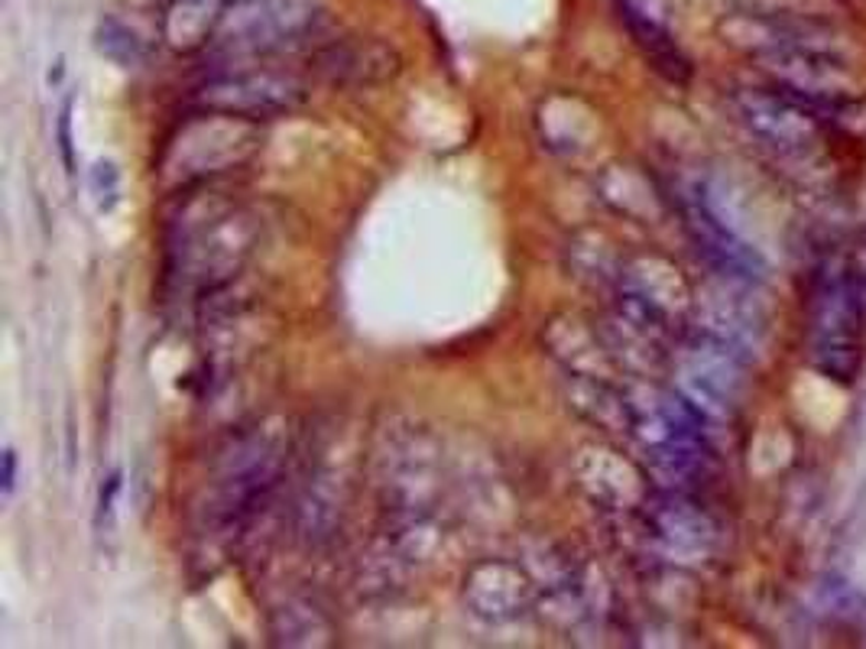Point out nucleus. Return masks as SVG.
<instances>
[{
  "label": "nucleus",
  "instance_id": "f257e3e1",
  "mask_svg": "<svg viewBox=\"0 0 866 649\" xmlns=\"http://www.w3.org/2000/svg\"><path fill=\"white\" fill-rule=\"evenodd\" d=\"M257 241L260 224L244 202L209 182L185 189L165 224V286L175 296H212L247 267Z\"/></svg>",
  "mask_w": 866,
  "mask_h": 649
},
{
  "label": "nucleus",
  "instance_id": "f03ea898",
  "mask_svg": "<svg viewBox=\"0 0 866 649\" xmlns=\"http://www.w3.org/2000/svg\"><path fill=\"white\" fill-rule=\"evenodd\" d=\"M866 322V276L860 273H817L812 299L809 361L824 377L851 386L864 368L860 334Z\"/></svg>",
  "mask_w": 866,
  "mask_h": 649
},
{
  "label": "nucleus",
  "instance_id": "7ed1b4c3",
  "mask_svg": "<svg viewBox=\"0 0 866 649\" xmlns=\"http://www.w3.org/2000/svg\"><path fill=\"white\" fill-rule=\"evenodd\" d=\"M260 143V124L215 110H199L169 137L160 160V175L172 185L192 189L212 182L215 175L240 162L254 160Z\"/></svg>",
  "mask_w": 866,
  "mask_h": 649
},
{
  "label": "nucleus",
  "instance_id": "20e7f679",
  "mask_svg": "<svg viewBox=\"0 0 866 649\" xmlns=\"http://www.w3.org/2000/svg\"><path fill=\"white\" fill-rule=\"evenodd\" d=\"M325 13V0H231L217 23V53L267 55L306 40Z\"/></svg>",
  "mask_w": 866,
  "mask_h": 649
},
{
  "label": "nucleus",
  "instance_id": "39448f33",
  "mask_svg": "<svg viewBox=\"0 0 866 649\" xmlns=\"http://www.w3.org/2000/svg\"><path fill=\"white\" fill-rule=\"evenodd\" d=\"M282 471V441L270 433H254L240 438L221 471L212 490V507L209 520L221 530H237L244 526L272 493Z\"/></svg>",
  "mask_w": 866,
  "mask_h": 649
},
{
  "label": "nucleus",
  "instance_id": "423d86ee",
  "mask_svg": "<svg viewBox=\"0 0 866 649\" xmlns=\"http://www.w3.org/2000/svg\"><path fill=\"white\" fill-rule=\"evenodd\" d=\"M306 102H309V85L299 75L276 72V68L221 72L192 95L195 110H215V114L254 120V124L292 114Z\"/></svg>",
  "mask_w": 866,
  "mask_h": 649
},
{
  "label": "nucleus",
  "instance_id": "0eeeda50",
  "mask_svg": "<svg viewBox=\"0 0 866 649\" xmlns=\"http://www.w3.org/2000/svg\"><path fill=\"white\" fill-rule=\"evenodd\" d=\"M730 105L737 110V120L757 137L759 143L782 157L809 153L817 140L821 120L809 108H802L795 98L779 92L776 85L737 88L730 95Z\"/></svg>",
  "mask_w": 866,
  "mask_h": 649
},
{
  "label": "nucleus",
  "instance_id": "6e6552de",
  "mask_svg": "<svg viewBox=\"0 0 866 649\" xmlns=\"http://www.w3.org/2000/svg\"><path fill=\"white\" fill-rule=\"evenodd\" d=\"M678 212L685 217V227L695 241V247L707 257V264L717 273L740 279V283H759L766 276V260L757 247H750L724 217L710 205L704 189H688L678 199Z\"/></svg>",
  "mask_w": 866,
  "mask_h": 649
},
{
  "label": "nucleus",
  "instance_id": "1a4fd4ad",
  "mask_svg": "<svg viewBox=\"0 0 866 649\" xmlns=\"http://www.w3.org/2000/svg\"><path fill=\"white\" fill-rule=\"evenodd\" d=\"M536 597V575H530L520 562L490 558L464 575V604L488 624H510L523 617L526 610H533Z\"/></svg>",
  "mask_w": 866,
  "mask_h": 649
},
{
  "label": "nucleus",
  "instance_id": "9d476101",
  "mask_svg": "<svg viewBox=\"0 0 866 649\" xmlns=\"http://www.w3.org/2000/svg\"><path fill=\"white\" fill-rule=\"evenodd\" d=\"M646 526L675 555H707L717 542V526L702 507L678 490H662L646 503Z\"/></svg>",
  "mask_w": 866,
  "mask_h": 649
},
{
  "label": "nucleus",
  "instance_id": "9b49d317",
  "mask_svg": "<svg viewBox=\"0 0 866 649\" xmlns=\"http://www.w3.org/2000/svg\"><path fill=\"white\" fill-rule=\"evenodd\" d=\"M231 0H169L163 10V40L175 53L212 46L217 23Z\"/></svg>",
  "mask_w": 866,
  "mask_h": 649
},
{
  "label": "nucleus",
  "instance_id": "f8f14e48",
  "mask_svg": "<svg viewBox=\"0 0 866 649\" xmlns=\"http://www.w3.org/2000/svg\"><path fill=\"white\" fill-rule=\"evenodd\" d=\"M620 17H623L627 30L633 33V40L646 50L652 65H655L665 78H672V82H678V85L688 82L692 65H688L685 53L675 46V40H672V33L665 30L662 20H655L650 10H643L637 0H620Z\"/></svg>",
  "mask_w": 866,
  "mask_h": 649
},
{
  "label": "nucleus",
  "instance_id": "ddd939ff",
  "mask_svg": "<svg viewBox=\"0 0 866 649\" xmlns=\"http://www.w3.org/2000/svg\"><path fill=\"white\" fill-rule=\"evenodd\" d=\"M322 68L328 72L331 82H344V85H371V82H383L399 68V58L389 53L386 46H367L364 43H351V46H334L322 55Z\"/></svg>",
  "mask_w": 866,
  "mask_h": 649
},
{
  "label": "nucleus",
  "instance_id": "4468645a",
  "mask_svg": "<svg viewBox=\"0 0 866 649\" xmlns=\"http://www.w3.org/2000/svg\"><path fill=\"white\" fill-rule=\"evenodd\" d=\"M95 46H98V53L110 58L114 65H120V68H137V65L147 62L143 40L130 26H124L120 20H101L98 23Z\"/></svg>",
  "mask_w": 866,
  "mask_h": 649
},
{
  "label": "nucleus",
  "instance_id": "2eb2a0df",
  "mask_svg": "<svg viewBox=\"0 0 866 649\" xmlns=\"http://www.w3.org/2000/svg\"><path fill=\"white\" fill-rule=\"evenodd\" d=\"M88 192H92L95 209H98L101 215H110V212L117 209V202H120V169H117V162L98 160L92 166V172H88Z\"/></svg>",
  "mask_w": 866,
  "mask_h": 649
},
{
  "label": "nucleus",
  "instance_id": "dca6fc26",
  "mask_svg": "<svg viewBox=\"0 0 866 649\" xmlns=\"http://www.w3.org/2000/svg\"><path fill=\"white\" fill-rule=\"evenodd\" d=\"M72 110H75V95H68L58 108V157H62V166L68 175H75V143H72Z\"/></svg>",
  "mask_w": 866,
  "mask_h": 649
},
{
  "label": "nucleus",
  "instance_id": "f3484780",
  "mask_svg": "<svg viewBox=\"0 0 866 649\" xmlns=\"http://www.w3.org/2000/svg\"><path fill=\"white\" fill-rule=\"evenodd\" d=\"M120 493V468H114L108 475V481L101 485V497H98V526L105 523V517L114 513V500Z\"/></svg>",
  "mask_w": 866,
  "mask_h": 649
},
{
  "label": "nucleus",
  "instance_id": "a211bd4d",
  "mask_svg": "<svg viewBox=\"0 0 866 649\" xmlns=\"http://www.w3.org/2000/svg\"><path fill=\"white\" fill-rule=\"evenodd\" d=\"M13 487H17V451H13V448H3V468H0V490H3V497H7V500L13 497Z\"/></svg>",
  "mask_w": 866,
  "mask_h": 649
}]
</instances>
